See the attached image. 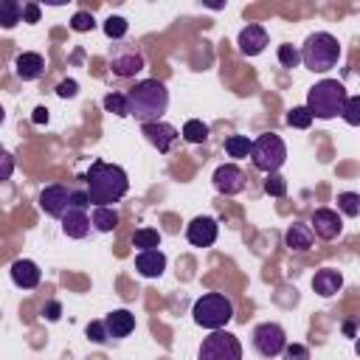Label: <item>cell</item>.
<instances>
[{
  "label": "cell",
  "mask_w": 360,
  "mask_h": 360,
  "mask_svg": "<svg viewBox=\"0 0 360 360\" xmlns=\"http://www.w3.org/2000/svg\"><path fill=\"white\" fill-rule=\"evenodd\" d=\"M135 270H138L141 276H146V278H158V276L166 270V256H163V250H160V248H155V250H141V253L135 256Z\"/></svg>",
  "instance_id": "18"
},
{
  "label": "cell",
  "mask_w": 360,
  "mask_h": 360,
  "mask_svg": "<svg viewBox=\"0 0 360 360\" xmlns=\"http://www.w3.org/2000/svg\"><path fill=\"white\" fill-rule=\"evenodd\" d=\"M70 28L79 31V34H84V31H93V28H96V20H93L90 11H76V14L70 17Z\"/></svg>",
  "instance_id": "34"
},
{
  "label": "cell",
  "mask_w": 360,
  "mask_h": 360,
  "mask_svg": "<svg viewBox=\"0 0 360 360\" xmlns=\"http://www.w3.org/2000/svg\"><path fill=\"white\" fill-rule=\"evenodd\" d=\"M340 287H343V276H340V270H332V267L318 270L315 278H312V290H315L318 295H323V298L335 295Z\"/></svg>",
  "instance_id": "21"
},
{
  "label": "cell",
  "mask_w": 360,
  "mask_h": 360,
  "mask_svg": "<svg viewBox=\"0 0 360 360\" xmlns=\"http://www.w3.org/2000/svg\"><path fill=\"white\" fill-rule=\"evenodd\" d=\"M183 138H186L188 143H202V141L208 138V127H205L200 118H188V121L183 124Z\"/></svg>",
  "instance_id": "26"
},
{
  "label": "cell",
  "mask_w": 360,
  "mask_h": 360,
  "mask_svg": "<svg viewBox=\"0 0 360 360\" xmlns=\"http://www.w3.org/2000/svg\"><path fill=\"white\" fill-rule=\"evenodd\" d=\"M87 338H90L93 343H104V340H107L104 321H90V323H87Z\"/></svg>",
  "instance_id": "38"
},
{
  "label": "cell",
  "mask_w": 360,
  "mask_h": 360,
  "mask_svg": "<svg viewBox=\"0 0 360 360\" xmlns=\"http://www.w3.org/2000/svg\"><path fill=\"white\" fill-rule=\"evenodd\" d=\"M3 121H6V110L0 107V124H3Z\"/></svg>",
  "instance_id": "45"
},
{
  "label": "cell",
  "mask_w": 360,
  "mask_h": 360,
  "mask_svg": "<svg viewBox=\"0 0 360 360\" xmlns=\"http://www.w3.org/2000/svg\"><path fill=\"white\" fill-rule=\"evenodd\" d=\"M104 329H107V338H127L132 329H135V315L129 309H112L107 318H104Z\"/></svg>",
  "instance_id": "20"
},
{
  "label": "cell",
  "mask_w": 360,
  "mask_h": 360,
  "mask_svg": "<svg viewBox=\"0 0 360 360\" xmlns=\"http://www.w3.org/2000/svg\"><path fill=\"white\" fill-rule=\"evenodd\" d=\"M118 211L112 208V205H96L93 208V217H90V225L96 228V231H101V233H110V231H115L118 228Z\"/></svg>",
  "instance_id": "23"
},
{
  "label": "cell",
  "mask_w": 360,
  "mask_h": 360,
  "mask_svg": "<svg viewBox=\"0 0 360 360\" xmlns=\"http://www.w3.org/2000/svg\"><path fill=\"white\" fill-rule=\"evenodd\" d=\"M340 115L346 118L349 127H357L360 124V98L357 96H349L346 104H343V110H340Z\"/></svg>",
  "instance_id": "31"
},
{
  "label": "cell",
  "mask_w": 360,
  "mask_h": 360,
  "mask_svg": "<svg viewBox=\"0 0 360 360\" xmlns=\"http://www.w3.org/2000/svg\"><path fill=\"white\" fill-rule=\"evenodd\" d=\"M14 174V155L0 146V180H8Z\"/></svg>",
  "instance_id": "37"
},
{
  "label": "cell",
  "mask_w": 360,
  "mask_h": 360,
  "mask_svg": "<svg viewBox=\"0 0 360 360\" xmlns=\"http://www.w3.org/2000/svg\"><path fill=\"white\" fill-rule=\"evenodd\" d=\"M214 188L219 191V194H239L242 188H245V172L236 166V163H222V166H217V172H214Z\"/></svg>",
  "instance_id": "14"
},
{
  "label": "cell",
  "mask_w": 360,
  "mask_h": 360,
  "mask_svg": "<svg viewBox=\"0 0 360 360\" xmlns=\"http://www.w3.org/2000/svg\"><path fill=\"white\" fill-rule=\"evenodd\" d=\"M22 22H39V6L37 3L22 6Z\"/></svg>",
  "instance_id": "41"
},
{
  "label": "cell",
  "mask_w": 360,
  "mask_h": 360,
  "mask_svg": "<svg viewBox=\"0 0 360 360\" xmlns=\"http://www.w3.org/2000/svg\"><path fill=\"white\" fill-rule=\"evenodd\" d=\"M84 186H87L84 194H87V200L93 205H112L129 191V177L115 163L93 160L87 174H84Z\"/></svg>",
  "instance_id": "1"
},
{
  "label": "cell",
  "mask_w": 360,
  "mask_h": 360,
  "mask_svg": "<svg viewBox=\"0 0 360 360\" xmlns=\"http://www.w3.org/2000/svg\"><path fill=\"white\" fill-rule=\"evenodd\" d=\"M298 53H301L304 68H309L315 73H326L340 59V42H338V37H332L326 31H315L307 37V42Z\"/></svg>",
  "instance_id": "4"
},
{
  "label": "cell",
  "mask_w": 360,
  "mask_h": 360,
  "mask_svg": "<svg viewBox=\"0 0 360 360\" xmlns=\"http://www.w3.org/2000/svg\"><path fill=\"white\" fill-rule=\"evenodd\" d=\"M141 132H143V138H146L158 152H169V149L174 146V141L180 138V132H177L172 124H166V121L141 124Z\"/></svg>",
  "instance_id": "13"
},
{
  "label": "cell",
  "mask_w": 360,
  "mask_h": 360,
  "mask_svg": "<svg viewBox=\"0 0 360 360\" xmlns=\"http://www.w3.org/2000/svg\"><path fill=\"white\" fill-rule=\"evenodd\" d=\"M31 121H34V124H48V110H45V107H37L34 115H31Z\"/></svg>",
  "instance_id": "43"
},
{
  "label": "cell",
  "mask_w": 360,
  "mask_h": 360,
  "mask_svg": "<svg viewBox=\"0 0 360 360\" xmlns=\"http://www.w3.org/2000/svg\"><path fill=\"white\" fill-rule=\"evenodd\" d=\"M169 107V90L163 82L158 79H143L138 82L129 93H127V110L129 115H135L141 124H152L160 121L163 112Z\"/></svg>",
  "instance_id": "2"
},
{
  "label": "cell",
  "mask_w": 360,
  "mask_h": 360,
  "mask_svg": "<svg viewBox=\"0 0 360 360\" xmlns=\"http://www.w3.org/2000/svg\"><path fill=\"white\" fill-rule=\"evenodd\" d=\"M87 205H90V200H87L84 191H73V194H70V208H82V211H87Z\"/></svg>",
  "instance_id": "42"
},
{
  "label": "cell",
  "mask_w": 360,
  "mask_h": 360,
  "mask_svg": "<svg viewBox=\"0 0 360 360\" xmlns=\"http://www.w3.org/2000/svg\"><path fill=\"white\" fill-rule=\"evenodd\" d=\"M62 231H65V236H70V239H84V236L90 233V217H87V211H82V208H68V211L62 214Z\"/></svg>",
  "instance_id": "17"
},
{
  "label": "cell",
  "mask_w": 360,
  "mask_h": 360,
  "mask_svg": "<svg viewBox=\"0 0 360 360\" xmlns=\"http://www.w3.org/2000/svg\"><path fill=\"white\" fill-rule=\"evenodd\" d=\"M287 124L295 127V129H307V127L312 124V115H309L307 107H292V110L287 112Z\"/></svg>",
  "instance_id": "32"
},
{
  "label": "cell",
  "mask_w": 360,
  "mask_h": 360,
  "mask_svg": "<svg viewBox=\"0 0 360 360\" xmlns=\"http://www.w3.org/2000/svg\"><path fill=\"white\" fill-rule=\"evenodd\" d=\"M127 31H129V22H127L124 17L112 14V17H107V20H104V34H107L110 39H124V37H127Z\"/></svg>",
  "instance_id": "28"
},
{
  "label": "cell",
  "mask_w": 360,
  "mask_h": 360,
  "mask_svg": "<svg viewBox=\"0 0 360 360\" xmlns=\"http://www.w3.org/2000/svg\"><path fill=\"white\" fill-rule=\"evenodd\" d=\"M14 70H17V76L22 82H34V79H39L45 73V59L39 53H34V51H25V53H20L14 59Z\"/></svg>",
  "instance_id": "19"
},
{
  "label": "cell",
  "mask_w": 360,
  "mask_h": 360,
  "mask_svg": "<svg viewBox=\"0 0 360 360\" xmlns=\"http://www.w3.org/2000/svg\"><path fill=\"white\" fill-rule=\"evenodd\" d=\"M236 45H239V51H242L245 56H259V53L267 48V31H264L262 25L250 22V25H245V28L239 31Z\"/></svg>",
  "instance_id": "15"
},
{
  "label": "cell",
  "mask_w": 360,
  "mask_h": 360,
  "mask_svg": "<svg viewBox=\"0 0 360 360\" xmlns=\"http://www.w3.org/2000/svg\"><path fill=\"white\" fill-rule=\"evenodd\" d=\"M70 194H73V188H68V186H62V183H53V186H45V188L39 191L37 202H39V208H42L48 217L62 219V214L70 208Z\"/></svg>",
  "instance_id": "10"
},
{
  "label": "cell",
  "mask_w": 360,
  "mask_h": 360,
  "mask_svg": "<svg viewBox=\"0 0 360 360\" xmlns=\"http://www.w3.org/2000/svg\"><path fill=\"white\" fill-rule=\"evenodd\" d=\"M278 62H281L284 68H295V65L301 62L298 48H292V45H278Z\"/></svg>",
  "instance_id": "35"
},
{
  "label": "cell",
  "mask_w": 360,
  "mask_h": 360,
  "mask_svg": "<svg viewBox=\"0 0 360 360\" xmlns=\"http://www.w3.org/2000/svg\"><path fill=\"white\" fill-rule=\"evenodd\" d=\"M284 346H287V332L278 323L264 321V323H259L253 329V349L262 357H276V354L284 352Z\"/></svg>",
  "instance_id": "9"
},
{
  "label": "cell",
  "mask_w": 360,
  "mask_h": 360,
  "mask_svg": "<svg viewBox=\"0 0 360 360\" xmlns=\"http://www.w3.org/2000/svg\"><path fill=\"white\" fill-rule=\"evenodd\" d=\"M59 315H62V304H59V301H48V304L42 307V318H48V321H59Z\"/></svg>",
  "instance_id": "40"
},
{
  "label": "cell",
  "mask_w": 360,
  "mask_h": 360,
  "mask_svg": "<svg viewBox=\"0 0 360 360\" xmlns=\"http://www.w3.org/2000/svg\"><path fill=\"white\" fill-rule=\"evenodd\" d=\"M281 354H284V360H309V349L301 343H287Z\"/></svg>",
  "instance_id": "36"
},
{
  "label": "cell",
  "mask_w": 360,
  "mask_h": 360,
  "mask_svg": "<svg viewBox=\"0 0 360 360\" xmlns=\"http://www.w3.org/2000/svg\"><path fill=\"white\" fill-rule=\"evenodd\" d=\"M225 152H228L231 158H248V152H250V138H248V135H231V138H225Z\"/></svg>",
  "instance_id": "27"
},
{
  "label": "cell",
  "mask_w": 360,
  "mask_h": 360,
  "mask_svg": "<svg viewBox=\"0 0 360 360\" xmlns=\"http://www.w3.org/2000/svg\"><path fill=\"white\" fill-rule=\"evenodd\" d=\"M338 211H343L346 217H357L360 214V194H354V191L338 194Z\"/></svg>",
  "instance_id": "29"
},
{
  "label": "cell",
  "mask_w": 360,
  "mask_h": 360,
  "mask_svg": "<svg viewBox=\"0 0 360 360\" xmlns=\"http://www.w3.org/2000/svg\"><path fill=\"white\" fill-rule=\"evenodd\" d=\"M343 332L352 338V335H354V323H346V326H343Z\"/></svg>",
  "instance_id": "44"
},
{
  "label": "cell",
  "mask_w": 360,
  "mask_h": 360,
  "mask_svg": "<svg viewBox=\"0 0 360 360\" xmlns=\"http://www.w3.org/2000/svg\"><path fill=\"white\" fill-rule=\"evenodd\" d=\"M191 315H194L197 326L214 332V329H222L233 318V304H231V298L225 292H205L202 298L194 301Z\"/></svg>",
  "instance_id": "5"
},
{
  "label": "cell",
  "mask_w": 360,
  "mask_h": 360,
  "mask_svg": "<svg viewBox=\"0 0 360 360\" xmlns=\"http://www.w3.org/2000/svg\"><path fill=\"white\" fill-rule=\"evenodd\" d=\"M22 20V6L17 0H0V28H14Z\"/></svg>",
  "instance_id": "24"
},
{
  "label": "cell",
  "mask_w": 360,
  "mask_h": 360,
  "mask_svg": "<svg viewBox=\"0 0 360 360\" xmlns=\"http://www.w3.org/2000/svg\"><path fill=\"white\" fill-rule=\"evenodd\" d=\"M76 93H79V84L73 79H65V82L56 84V96H62V98H73Z\"/></svg>",
  "instance_id": "39"
},
{
  "label": "cell",
  "mask_w": 360,
  "mask_h": 360,
  "mask_svg": "<svg viewBox=\"0 0 360 360\" xmlns=\"http://www.w3.org/2000/svg\"><path fill=\"white\" fill-rule=\"evenodd\" d=\"M264 191H267L270 197H284V194H287V180L273 172V174L264 177Z\"/></svg>",
  "instance_id": "33"
},
{
  "label": "cell",
  "mask_w": 360,
  "mask_h": 360,
  "mask_svg": "<svg viewBox=\"0 0 360 360\" xmlns=\"http://www.w3.org/2000/svg\"><path fill=\"white\" fill-rule=\"evenodd\" d=\"M250 160H253V166L259 169V172H267V174H273V172H278L281 166H284V160H287V146H284V141L276 135V132H264V135H259L256 141H250Z\"/></svg>",
  "instance_id": "6"
},
{
  "label": "cell",
  "mask_w": 360,
  "mask_h": 360,
  "mask_svg": "<svg viewBox=\"0 0 360 360\" xmlns=\"http://www.w3.org/2000/svg\"><path fill=\"white\" fill-rule=\"evenodd\" d=\"M346 98H349V93H346L343 82H338V79H323V82H318V84L309 87L304 107L309 110L312 118H335V115H340Z\"/></svg>",
  "instance_id": "3"
},
{
  "label": "cell",
  "mask_w": 360,
  "mask_h": 360,
  "mask_svg": "<svg viewBox=\"0 0 360 360\" xmlns=\"http://www.w3.org/2000/svg\"><path fill=\"white\" fill-rule=\"evenodd\" d=\"M312 231H309V225H304V222H295V225H290L287 228V233H284V245L290 248V250H309L312 248Z\"/></svg>",
  "instance_id": "22"
},
{
  "label": "cell",
  "mask_w": 360,
  "mask_h": 360,
  "mask_svg": "<svg viewBox=\"0 0 360 360\" xmlns=\"http://www.w3.org/2000/svg\"><path fill=\"white\" fill-rule=\"evenodd\" d=\"M200 360H242V343L236 340V335L225 332V329H214L202 346H200Z\"/></svg>",
  "instance_id": "7"
},
{
  "label": "cell",
  "mask_w": 360,
  "mask_h": 360,
  "mask_svg": "<svg viewBox=\"0 0 360 360\" xmlns=\"http://www.w3.org/2000/svg\"><path fill=\"white\" fill-rule=\"evenodd\" d=\"M104 110L107 112H115V115H129V110H127V93H107L104 96Z\"/></svg>",
  "instance_id": "30"
},
{
  "label": "cell",
  "mask_w": 360,
  "mask_h": 360,
  "mask_svg": "<svg viewBox=\"0 0 360 360\" xmlns=\"http://www.w3.org/2000/svg\"><path fill=\"white\" fill-rule=\"evenodd\" d=\"M132 245L141 250H155V248H160V233L155 228H138L132 233Z\"/></svg>",
  "instance_id": "25"
},
{
  "label": "cell",
  "mask_w": 360,
  "mask_h": 360,
  "mask_svg": "<svg viewBox=\"0 0 360 360\" xmlns=\"http://www.w3.org/2000/svg\"><path fill=\"white\" fill-rule=\"evenodd\" d=\"M42 278V270L37 267V262L31 259H17L11 264V281L20 287V290H34Z\"/></svg>",
  "instance_id": "16"
},
{
  "label": "cell",
  "mask_w": 360,
  "mask_h": 360,
  "mask_svg": "<svg viewBox=\"0 0 360 360\" xmlns=\"http://www.w3.org/2000/svg\"><path fill=\"white\" fill-rule=\"evenodd\" d=\"M309 231H312V236L329 242V239L340 236L343 219H340V214L332 211V208H315V211H312V219H309Z\"/></svg>",
  "instance_id": "11"
},
{
  "label": "cell",
  "mask_w": 360,
  "mask_h": 360,
  "mask_svg": "<svg viewBox=\"0 0 360 360\" xmlns=\"http://www.w3.org/2000/svg\"><path fill=\"white\" fill-rule=\"evenodd\" d=\"M217 233H219V225L214 217H194L188 225H186V239L194 245V248H208L217 242Z\"/></svg>",
  "instance_id": "12"
},
{
  "label": "cell",
  "mask_w": 360,
  "mask_h": 360,
  "mask_svg": "<svg viewBox=\"0 0 360 360\" xmlns=\"http://www.w3.org/2000/svg\"><path fill=\"white\" fill-rule=\"evenodd\" d=\"M110 70L121 79H129L143 70V51L135 42H115L110 48Z\"/></svg>",
  "instance_id": "8"
}]
</instances>
